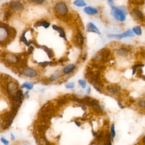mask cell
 I'll list each match as a JSON object with an SVG mask.
<instances>
[{
    "label": "cell",
    "instance_id": "cell-29",
    "mask_svg": "<svg viewBox=\"0 0 145 145\" xmlns=\"http://www.w3.org/2000/svg\"><path fill=\"white\" fill-rule=\"evenodd\" d=\"M137 105L138 106L139 108L143 109H145V99L139 100L137 102Z\"/></svg>",
    "mask_w": 145,
    "mask_h": 145
},
{
    "label": "cell",
    "instance_id": "cell-25",
    "mask_svg": "<svg viewBox=\"0 0 145 145\" xmlns=\"http://www.w3.org/2000/svg\"><path fill=\"white\" fill-rule=\"evenodd\" d=\"M132 31L137 36H141L142 34V29L140 26H135L132 28Z\"/></svg>",
    "mask_w": 145,
    "mask_h": 145
},
{
    "label": "cell",
    "instance_id": "cell-42",
    "mask_svg": "<svg viewBox=\"0 0 145 145\" xmlns=\"http://www.w3.org/2000/svg\"><path fill=\"white\" fill-rule=\"evenodd\" d=\"M22 145H31V144L28 141H23L22 143Z\"/></svg>",
    "mask_w": 145,
    "mask_h": 145
},
{
    "label": "cell",
    "instance_id": "cell-21",
    "mask_svg": "<svg viewBox=\"0 0 145 145\" xmlns=\"http://www.w3.org/2000/svg\"><path fill=\"white\" fill-rule=\"evenodd\" d=\"M18 101L19 102V103L22 105V103H23V97H24V94L23 93V91L21 89H18L17 91V92H16L15 95Z\"/></svg>",
    "mask_w": 145,
    "mask_h": 145
},
{
    "label": "cell",
    "instance_id": "cell-36",
    "mask_svg": "<svg viewBox=\"0 0 145 145\" xmlns=\"http://www.w3.org/2000/svg\"><path fill=\"white\" fill-rule=\"evenodd\" d=\"M33 50H34V48H33V46H30L28 48V54H32V53H33Z\"/></svg>",
    "mask_w": 145,
    "mask_h": 145
},
{
    "label": "cell",
    "instance_id": "cell-23",
    "mask_svg": "<svg viewBox=\"0 0 145 145\" xmlns=\"http://www.w3.org/2000/svg\"><path fill=\"white\" fill-rule=\"evenodd\" d=\"M68 99H70V96H64L61 98H59L58 100H57V104L58 105V106H62L63 105H65Z\"/></svg>",
    "mask_w": 145,
    "mask_h": 145
},
{
    "label": "cell",
    "instance_id": "cell-7",
    "mask_svg": "<svg viewBox=\"0 0 145 145\" xmlns=\"http://www.w3.org/2000/svg\"><path fill=\"white\" fill-rule=\"evenodd\" d=\"M130 15L135 20L145 22V16L144 14L139 9L137 8H133L130 12Z\"/></svg>",
    "mask_w": 145,
    "mask_h": 145
},
{
    "label": "cell",
    "instance_id": "cell-16",
    "mask_svg": "<svg viewBox=\"0 0 145 145\" xmlns=\"http://www.w3.org/2000/svg\"><path fill=\"white\" fill-rule=\"evenodd\" d=\"M83 11L86 14H87L88 15H96V14H98V12H99V10L96 8H95L92 6L86 7L83 9Z\"/></svg>",
    "mask_w": 145,
    "mask_h": 145
},
{
    "label": "cell",
    "instance_id": "cell-41",
    "mask_svg": "<svg viewBox=\"0 0 145 145\" xmlns=\"http://www.w3.org/2000/svg\"><path fill=\"white\" fill-rule=\"evenodd\" d=\"M74 123H75V124L78 127H80L81 124H80V123L78 121L75 120V121H74Z\"/></svg>",
    "mask_w": 145,
    "mask_h": 145
},
{
    "label": "cell",
    "instance_id": "cell-28",
    "mask_svg": "<svg viewBox=\"0 0 145 145\" xmlns=\"http://www.w3.org/2000/svg\"><path fill=\"white\" fill-rule=\"evenodd\" d=\"M110 135H111L112 139L113 140L114 139V138H115L116 135V130H115V125H114V123H112L110 126Z\"/></svg>",
    "mask_w": 145,
    "mask_h": 145
},
{
    "label": "cell",
    "instance_id": "cell-39",
    "mask_svg": "<svg viewBox=\"0 0 145 145\" xmlns=\"http://www.w3.org/2000/svg\"><path fill=\"white\" fill-rule=\"evenodd\" d=\"M117 104H118V105L119 106V107L121 109H123L125 108V106L120 101H117Z\"/></svg>",
    "mask_w": 145,
    "mask_h": 145
},
{
    "label": "cell",
    "instance_id": "cell-34",
    "mask_svg": "<svg viewBox=\"0 0 145 145\" xmlns=\"http://www.w3.org/2000/svg\"><path fill=\"white\" fill-rule=\"evenodd\" d=\"M58 76L56 74H52L49 78V80L51 82H53V81H56L57 79H58Z\"/></svg>",
    "mask_w": 145,
    "mask_h": 145
},
{
    "label": "cell",
    "instance_id": "cell-33",
    "mask_svg": "<svg viewBox=\"0 0 145 145\" xmlns=\"http://www.w3.org/2000/svg\"><path fill=\"white\" fill-rule=\"evenodd\" d=\"M65 87L66 88H68V89H71V88H74L75 87V83L74 82H70V83H66L65 85Z\"/></svg>",
    "mask_w": 145,
    "mask_h": 145
},
{
    "label": "cell",
    "instance_id": "cell-1",
    "mask_svg": "<svg viewBox=\"0 0 145 145\" xmlns=\"http://www.w3.org/2000/svg\"><path fill=\"white\" fill-rule=\"evenodd\" d=\"M110 14L117 21L120 22H123L126 20V8L125 6L117 7L113 6L112 7Z\"/></svg>",
    "mask_w": 145,
    "mask_h": 145
},
{
    "label": "cell",
    "instance_id": "cell-20",
    "mask_svg": "<svg viewBox=\"0 0 145 145\" xmlns=\"http://www.w3.org/2000/svg\"><path fill=\"white\" fill-rule=\"evenodd\" d=\"M50 23L48 22L47 21H45V20H40V21H38V22H36V23L35 24L34 26L35 27H38L42 26L45 28H48L50 26Z\"/></svg>",
    "mask_w": 145,
    "mask_h": 145
},
{
    "label": "cell",
    "instance_id": "cell-30",
    "mask_svg": "<svg viewBox=\"0 0 145 145\" xmlns=\"http://www.w3.org/2000/svg\"><path fill=\"white\" fill-rule=\"evenodd\" d=\"M11 16V12L10 10H6L4 12V19L5 20H8Z\"/></svg>",
    "mask_w": 145,
    "mask_h": 145
},
{
    "label": "cell",
    "instance_id": "cell-38",
    "mask_svg": "<svg viewBox=\"0 0 145 145\" xmlns=\"http://www.w3.org/2000/svg\"><path fill=\"white\" fill-rule=\"evenodd\" d=\"M31 2H33V3L41 4V3H42L44 2V1H42V0H33V1H31Z\"/></svg>",
    "mask_w": 145,
    "mask_h": 145
},
{
    "label": "cell",
    "instance_id": "cell-35",
    "mask_svg": "<svg viewBox=\"0 0 145 145\" xmlns=\"http://www.w3.org/2000/svg\"><path fill=\"white\" fill-rule=\"evenodd\" d=\"M1 141L4 145H8L9 144V141L3 137L1 138Z\"/></svg>",
    "mask_w": 145,
    "mask_h": 145
},
{
    "label": "cell",
    "instance_id": "cell-11",
    "mask_svg": "<svg viewBox=\"0 0 145 145\" xmlns=\"http://www.w3.org/2000/svg\"><path fill=\"white\" fill-rule=\"evenodd\" d=\"M22 73L29 78H35L37 75V72L32 68L25 67L22 70Z\"/></svg>",
    "mask_w": 145,
    "mask_h": 145
},
{
    "label": "cell",
    "instance_id": "cell-13",
    "mask_svg": "<svg viewBox=\"0 0 145 145\" xmlns=\"http://www.w3.org/2000/svg\"><path fill=\"white\" fill-rule=\"evenodd\" d=\"M87 31L89 32H93L97 33V35H100V32L97 27L92 22H89L87 25Z\"/></svg>",
    "mask_w": 145,
    "mask_h": 145
},
{
    "label": "cell",
    "instance_id": "cell-27",
    "mask_svg": "<svg viewBox=\"0 0 145 145\" xmlns=\"http://www.w3.org/2000/svg\"><path fill=\"white\" fill-rule=\"evenodd\" d=\"M22 88H26L28 90L29 89H32L33 88V84L31 83H28V82H25L24 83H23L22 86H21Z\"/></svg>",
    "mask_w": 145,
    "mask_h": 145
},
{
    "label": "cell",
    "instance_id": "cell-8",
    "mask_svg": "<svg viewBox=\"0 0 145 145\" xmlns=\"http://www.w3.org/2000/svg\"><path fill=\"white\" fill-rule=\"evenodd\" d=\"M3 58L5 60L10 64H15L19 62L20 59L19 57L15 54H9V53H6L3 56Z\"/></svg>",
    "mask_w": 145,
    "mask_h": 145
},
{
    "label": "cell",
    "instance_id": "cell-5",
    "mask_svg": "<svg viewBox=\"0 0 145 145\" xmlns=\"http://www.w3.org/2000/svg\"><path fill=\"white\" fill-rule=\"evenodd\" d=\"M56 12L61 16H65L68 12V8L63 2H57L54 6Z\"/></svg>",
    "mask_w": 145,
    "mask_h": 145
},
{
    "label": "cell",
    "instance_id": "cell-19",
    "mask_svg": "<svg viewBox=\"0 0 145 145\" xmlns=\"http://www.w3.org/2000/svg\"><path fill=\"white\" fill-rule=\"evenodd\" d=\"M27 32V31H25L23 32L22 36H20V41L24 42V44L26 45V46H31V45L32 44H33L34 43V41H28L27 38L25 37V33Z\"/></svg>",
    "mask_w": 145,
    "mask_h": 145
},
{
    "label": "cell",
    "instance_id": "cell-14",
    "mask_svg": "<svg viewBox=\"0 0 145 145\" xmlns=\"http://www.w3.org/2000/svg\"><path fill=\"white\" fill-rule=\"evenodd\" d=\"M106 89L112 95L117 96L118 95L120 92V87L116 85H110L107 87Z\"/></svg>",
    "mask_w": 145,
    "mask_h": 145
},
{
    "label": "cell",
    "instance_id": "cell-15",
    "mask_svg": "<svg viewBox=\"0 0 145 145\" xmlns=\"http://www.w3.org/2000/svg\"><path fill=\"white\" fill-rule=\"evenodd\" d=\"M52 28L54 30L58 31V32L59 33V37L63 38L66 41H67V38H66V35L64 29L61 27H59V26H57V25L54 24L52 25Z\"/></svg>",
    "mask_w": 145,
    "mask_h": 145
},
{
    "label": "cell",
    "instance_id": "cell-24",
    "mask_svg": "<svg viewBox=\"0 0 145 145\" xmlns=\"http://www.w3.org/2000/svg\"><path fill=\"white\" fill-rule=\"evenodd\" d=\"M144 66V64L142 63H135L132 66V74L135 75L139 68H142Z\"/></svg>",
    "mask_w": 145,
    "mask_h": 145
},
{
    "label": "cell",
    "instance_id": "cell-44",
    "mask_svg": "<svg viewBox=\"0 0 145 145\" xmlns=\"http://www.w3.org/2000/svg\"><path fill=\"white\" fill-rule=\"evenodd\" d=\"M10 138H11V139L12 140H15V135H14L12 133H10Z\"/></svg>",
    "mask_w": 145,
    "mask_h": 145
},
{
    "label": "cell",
    "instance_id": "cell-43",
    "mask_svg": "<svg viewBox=\"0 0 145 145\" xmlns=\"http://www.w3.org/2000/svg\"><path fill=\"white\" fill-rule=\"evenodd\" d=\"M29 91H27L25 93H24V96L25 97H27V98H28L29 97Z\"/></svg>",
    "mask_w": 145,
    "mask_h": 145
},
{
    "label": "cell",
    "instance_id": "cell-22",
    "mask_svg": "<svg viewBox=\"0 0 145 145\" xmlns=\"http://www.w3.org/2000/svg\"><path fill=\"white\" fill-rule=\"evenodd\" d=\"M41 48H42L46 52V53L47 54V56H48V57L49 59H51L53 57L54 53H53V52L52 49H49L46 45H41Z\"/></svg>",
    "mask_w": 145,
    "mask_h": 145
},
{
    "label": "cell",
    "instance_id": "cell-26",
    "mask_svg": "<svg viewBox=\"0 0 145 145\" xmlns=\"http://www.w3.org/2000/svg\"><path fill=\"white\" fill-rule=\"evenodd\" d=\"M74 5L78 7H84L87 5V3L83 0H76L73 2Z\"/></svg>",
    "mask_w": 145,
    "mask_h": 145
},
{
    "label": "cell",
    "instance_id": "cell-31",
    "mask_svg": "<svg viewBox=\"0 0 145 145\" xmlns=\"http://www.w3.org/2000/svg\"><path fill=\"white\" fill-rule=\"evenodd\" d=\"M53 62H52V61H44V62L39 63V64L40 65H41L43 67H45L48 65H53Z\"/></svg>",
    "mask_w": 145,
    "mask_h": 145
},
{
    "label": "cell",
    "instance_id": "cell-12",
    "mask_svg": "<svg viewBox=\"0 0 145 145\" xmlns=\"http://www.w3.org/2000/svg\"><path fill=\"white\" fill-rule=\"evenodd\" d=\"M74 41L76 45L78 46H82L84 44V37L83 35L80 32H78L74 37Z\"/></svg>",
    "mask_w": 145,
    "mask_h": 145
},
{
    "label": "cell",
    "instance_id": "cell-45",
    "mask_svg": "<svg viewBox=\"0 0 145 145\" xmlns=\"http://www.w3.org/2000/svg\"><path fill=\"white\" fill-rule=\"evenodd\" d=\"M87 92L88 94H89V93H91V88H90V87H88V89H87Z\"/></svg>",
    "mask_w": 145,
    "mask_h": 145
},
{
    "label": "cell",
    "instance_id": "cell-6",
    "mask_svg": "<svg viewBox=\"0 0 145 145\" xmlns=\"http://www.w3.org/2000/svg\"><path fill=\"white\" fill-rule=\"evenodd\" d=\"M134 35L132 29H128L120 34H109L108 35V37L110 39H122L126 37H133L134 36Z\"/></svg>",
    "mask_w": 145,
    "mask_h": 145
},
{
    "label": "cell",
    "instance_id": "cell-3",
    "mask_svg": "<svg viewBox=\"0 0 145 145\" xmlns=\"http://www.w3.org/2000/svg\"><path fill=\"white\" fill-rule=\"evenodd\" d=\"M110 54V52L109 50L106 48L101 49L99 50L97 53L94 56V57L92 59V61L95 62L96 61H100L102 62H105L107 61L108 57Z\"/></svg>",
    "mask_w": 145,
    "mask_h": 145
},
{
    "label": "cell",
    "instance_id": "cell-4",
    "mask_svg": "<svg viewBox=\"0 0 145 145\" xmlns=\"http://www.w3.org/2000/svg\"><path fill=\"white\" fill-rule=\"evenodd\" d=\"M18 87L19 83H18L16 82L11 80L7 83L6 86V91L9 95V97L14 96L15 95L14 93H16L18 90Z\"/></svg>",
    "mask_w": 145,
    "mask_h": 145
},
{
    "label": "cell",
    "instance_id": "cell-40",
    "mask_svg": "<svg viewBox=\"0 0 145 145\" xmlns=\"http://www.w3.org/2000/svg\"><path fill=\"white\" fill-rule=\"evenodd\" d=\"M108 3L109 5V6L112 7V6H114V1L113 0H108Z\"/></svg>",
    "mask_w": 145,
    "mask_h": 145
},
{
    "label": "cell",
    "instance_id": "cell-10",
    "mask_svg": "<svg viewBox=\"0 0 145 145\" xmlns=\"http://www.w3.org/2000/svg\"><path fill=\"white\" fill-rule=\"evenodd\" d=\"M92 109L97 114H101L103 113V109L99 104V102L96 99H92L91 105Z\"/></svg>",
    "mask_w": 145,
    "mask_h": 145
},
{
    "label": "cell",
    "instance_id": "cell-32",
    "mask_svg": "<svg viewBox=\"0 0 145 145\" xmlns=\"http://www.w3.org/2000/svg\"><path fill=\"white\" fill-rule=\"evenodd\" d=\"M78 84L83 88H86V82L85 80H82V79H79V80H78Z\"/></svg>",
    "mask_w": 145,
    "mask_h": 145
},
{
    "label": "cell",
    "instance_id": "cell-46",
    "mask_svg": "<svg viewBox=\"0 0 145 145\" xmlns=\"http://www.w3.org/2000/svg\"><path fill=\"white\" fill-rule=\"evenodd\" d=\"M144 113H145V111H144Z\"/></svg>",
    "mask_w": 145,
    "mask_h": 145
},
{
    "label": "cell",
    "instance_id": "cell-17",
    "mask_svg": "<svg viewBox=\"0 0 145 145\" xmlns=\"http://www.w3.org/2000/svg\"><path fill=\"white\" fill-rule=\"evenodd\" d=\"M76 69V66L74 64H69L66 66L62 70V72L65 75H67L71 73Z\"/></svg>",
    "mask_w": 145,
    "mask_h": 145
},
{
    "label": "cell",
    "instance_id": "cell-18",
    "mask_svg": "<svg viewBox=\"0 0 145 145\" xmlns=\"http://www.w3.org/2000/svg\"><path fill=\"white\" fill-rule=\"evenodd\" d=\"M130 50L126 47H122L117 50L116 53L117 55L121 57H126L129 53Z\"/></svg>",
    "mask_w": 145,
    "mask_h": 145
},
{
    "label": "cell",
    "instance_id": "cell-2",
    "mask_svg": "<svg viewBox=\"0 0 145 145\" xmlns=\"http://www.w3.org/2000/svg\"><path fill=\"white\" fill-rule=\"evenodd\" d=\"M16 31L14 28H12L6 24L1 23L0 25V40L1 44L6 39L11 36L15 37L16 35Z\"/></svg>",
    "mask_w": 145,
    "mask_h": 145
},
{
    "label": "cell",
    "instance_id": "cell-9",
    "mask_svg": "<svg viewBox=\"0 0 145 145\" xmlns=\"http://www.w3.org/2000/svg\"><path fill=\"white\" fill-rule=\"evenodd\" d=\"M9 6L11 10L14 11H20L24 7L23 4L18 1H11L9 2Z\"/></svg>",
    "mask_w": 145,
    "mask_h": 145
},
{
    "label": "cell",
    "instance_id": "cell-37",
    "mask_svg": "<svg viewBox=\"0 0 145 145\" xmlns=\"http://www.w3.org/2000/svg\"><path fill=\"white\" fill-rule=\"evenodd\" d=\"M140 145H145V134L140 139Z\"/></svg>",
    "mask_w": 145,
    "mask_h": 145
}]
</instances>
